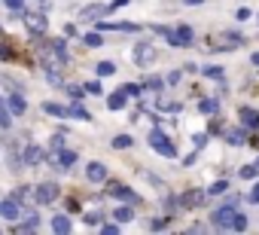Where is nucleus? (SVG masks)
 Instances as JSON below:
<instances>
[{"mask_svg": "<svg viewBox=\"0 0 259 235\" xmlns=\"http://www.w3.org/2000/svg\"><path fill=\"white\" fill-rule=\"evenodd\" d=\"M150 147H153L159 156H165V159H174V156H177V147H174V144H171V138H168V135H162L159 129H153V132H150Z\"/></svg>", "mask_w": 259, "mask_h": 235, "instance_id": "nucleus-1", "label": "nucleus"}, {"mask_svg": "<svg viewBox=\"0 0 259 235\" xmlns=\"http://www.w3.org/2000/svg\"><path fill=\"white\" fill-rule=\"evenodd\" d=\"M46 162H49L55 171H67V168L76 162V153H73V150H64V147H52V153L46 156Z\"/></svg>", "mask_w": 259, "mask_h": 235, "instance_id": "nucleus-2", "label": "nucleus"}, {"mask_svg": "<svg viewBox=\"0 0 259 235\" xmlns=\"http://www.w3.org/2000/svg\"><path fill=\"white\" fill-rule=\"evenodd\" d=\"M107 195H113V199H119V202H125V205H138V202H141V195H138L132 186H125V183H119V180H110V183H107Z\"/></svg>", "mask_w": 259, "mask_h": 235, "instance_id": "nucleus-3", "label": "nucleus"}, {"mask_svg": "<svg viewBox=\"0 0 259 235\" xmlns=\"http://www.w3.org/2000/svg\"><path fill=\"white\" fill-rule=\"evenodd\" d=\"M241 43H244V37H241V34H232V31L217 34L213 40L207 37V49H213V52H223V49H238Z\"/></svg>", "mask_w": 259, "mask_h": 235, "instance_id": "nucleus-4", "label": "nucleus"}, {"mask_svg": "<svg viewBox=\"0 0 259 235\" xmlns=\"http://www.w3.org/2000/svg\"><path fill=\"white\" fill-rule=\"evenodd\" d=\"M58 195H61V189L52 180H43V183L34 186V202L37 205H52V202H58Z\"/></svg>", "mask_w": 259, "mask_h": 235, "instance_id": "nucleus-5", "label": "nucleus"}, {"mask_svg": "<svg viewBox=\"0 0 259 235\" xmlns=\"http://www.w3.org/2000/svg\"><path fill=\"white\" fill-rule=\"evenodd\" d=\"M238 208L235 205H226V208H220V211H213L210 214V223L217 226V229H235V220H238Z\"/></svg>", "mask_w": 259, "mask_h": 235, "instance_id": "nucleus-6", "label": "nucleus"}, {"mask_svg": "<svg viewBox=\"0 0 259 235\" xmlns=\"http://www.w3.org/2000/svg\"><path fill=\"white\" fill-rule=\"evenodd\" d=\"M156 46L153 43H138L135 46V52H132V58H135V64H141V67H147V64H153L156 61Z\"/></svg>", "mask_w": 259, "mask_h": 235, "instance_id": "nucleus-7", "label": "nucleus"}, {"mask_svg": "<svg viewBox=\"0 0 259 235\" xmlns=\"http://www.w3.org/2000/svg\"><path fill=\"white\" fill-rule=\"evenodd\" d=\"M25 28L37 37V34H46L49 22H46V16H43V13H25Z\"/></svg>", "mask_w": 259, "mask_h": 235, "instance_id": "nucleus-8", "label": "nucleus"}, {"mask_svg": "<svg viewBox=\"0 0 259 235\" xmlns=\"http://www.w3.org/2000/svg\"><path fill=\"white\" fill-rule=\"evenodd\" d=\"M204 199H207V192H201V189H186V192L180 195V205H183V208H198V205H204Z\"/></svg>", "mask_w": 259, "mask_h": 235, "instance_id": "nucleus-9", "label": "nucleus"}, {"mask_svg": "<svg viewBox=\"0 0 259 235\" xmlns=\"http://www.w3.org/2000/svg\"><path fill=\"white\" fill-rule=\"evenodd\" d=\"M85 177H89L92 183H104V180H107V165H104V162H89Z\"/></svg>", "mask_w": 259, "mask_h": 235, "instance_id": "nucleus-10", "label": "nucleus"}, {"mask_svg": "<svg viewBox=\"0 0 259 235\" xmlns=\"http://www.w3.org/2000/svg\"><path fill=\"white\" fill-rule=\"evenodd\" d=\"M37 226H40V217L34 211H25L22 214V223H16V232H34Z\"/></svg>", "mask_w": 259, "mask_h": 235, "instance_id": "nucleus-11", "label": "nucleus"}, {"mask_svg": "<svg viewBox=\"0 0 259 235\" xmlns=\"http://www.w3.org/2000/svg\"><path fill=\"white\" fill-rule=\"evenodd\" d=\"M101 16H107V7H101V4H89V7L79 13V19H82V22H98Z\"/></svg>", "mask_w": 259, "mask_h": 235, "instance_id": "nucleus-12", "label": "nucleus"}, {"mask_svg": "<svg viewBox=\"0 0 259 235\" xmlns=\"http://www.w3.org/2000/svg\"><path fill=\"white\" fill-rule=\"evenodd\" d=\"M7 107L13 110V116H22V113L28 110V104H25L22 92H10V98H7Z\"/></svg>", "mask_w": 259, "mask_h": 235, "instance_id": "nucleus-13", "label": "nucleus"}, {"mask_svg": "<svg viewBox=\"0 0 259 235\" xmlns=\"http://www.w3.org/2000/svg\"><path fill=\"white\" fill-rule=\"evenodd\" d=\"M0 217H7V220H19V217H22V208H19V202H16V199H10V202H0Z\"/></svg>", "mask_w": 259, "mask_h": 235, "instance_id": "nucleus-14", "label": "nucleus"}, {"mask_svg": "<svg viewBox=\"0 0 259 235\" xmlns=\"http://www.w3.org/2000/svg\"><path fill=\"white\" fill-rule=\"evenodd\" d=\"M40 162H46V153H43L40 147H28V150H25V165H28V168H37Z\"/></svg>", "mask_w": 259, "mask_h": 235, "instance_id": "nucleus-15", "label": "nucleus"}, {"mask_svg": "<svg viewBox=\"0 0 259 235\" xmlns=\"http://www.w3.org/2000/svg\"><path fill=\"white\" fill-rule=\"evenodd\" d=\"M125 98H128V95H125L122 89H119V92H110V95H107V110H122V107H125Z\"/></svg>", "mask_w": 259, "mask_h": 235, "instance_id": "nucleus-16", "label": "nucleus"}, {"mask_svg": "<svg viewBox=\"0 0 259 235\" xmlns=\"http://www.w3.org/2000/svg\"><path fill=\"white\" fill-rule=\"evenodd\" d=\"M174 34H177V43H180V46H189V43H192V37H195L189 25H180V28H174Z\"/></svg>", "mask_w": 259, "mask_h": 235, "instance_id": "nucleus-17", "label": "nucleus"}, {"mask_svg": "<svg viewBox=\"0 0 259 235\" xmlns=\"http://www.w3.org/2000/svg\"><path fill=\"white\" fill-rule=\"evenodd\" d=\"M244 138H247V132H244V129H229V132H226V144H232V147H241V144H244Z\"/></svg>", "mask_w": 259, "mask_h": 235, "instance_id": "nucleus-18", "label": "nucleus"}, {"mask_svg": "<svg viewBox=\"0 0 259 235\" xmlns=\"http://www.w3.org/2000/svg\"><path fill=\"white\" fill-rule=\"evenodd\" d=\"M52 232H58V235L64 232V235H67V232H70V217H64V214L52 217Z\"/></svg>", "mask_w": 259, "mask_h": 235, "instance_id": "nucleus-19", "label": "nucleus"}, {"mask_svg": "<svg viewBox=\"0 0 259 235\" xmlns=\"http://www.w3.org/2000/svg\"><path fill=\"white\" fill-rule=\"evenodd\" d=\"M241 120H244V126H247V129H259V113H256V110L244 107V110H241Z\"/></svg>", "mask_w": 259, "mask_h": 235, "instance_id": "nucleus-20", "label": "nucleus"}, {"mask_svg": "<svg viewBox=\"0 0 259 235\" xmlns=\"http://www.w3.org/2000/svg\"><path fill=\"white\" fill-rule=\"evenodd\" d=\"M113 217H116V223H128V220H135V208L132 205H122V208L113 211Z\"/></svg>", "mask_w": 259, "mask_h": 235, "instance_id": "nucleus-21", "label": "nucleus"}, {"mask_svg": "<svg viewBox=\"0 0 259 235\" xmlns=\"http://www.w3.org/2000/svg\"><path fill=\"white\" fill-rule=\"evenodd\" d=\"M43 113H49V116H61V120H67V107H61V104H55V101H46V104H43Z\"/></svg>", "mask_w": 259, "mask_h": 235, "instance_id": "nucleus-22", "label": "nucleus"}, {"mask_svg": "<svg viewBox=\"0 0 259 235\" xmlns=\"http://www.w3.org/2000/svg\"><path fill=\"white\" fill-rule=\"evenodd\" d=\"M67 116H73V120H92V113H89L85 107H79V101H73V104L67 107Z\"/></svg>", "mask_w": 259, "mask_h": 235, "instance_id": "nucleus-23", "label": "nucleus"}, {"mask_svg": "<svg viewBox=\"0 0 259 235\" xmlns=\"http://www.w3.org/2000/svg\"><path fill=\"white\" fill-rule=\"evenodd\" d=\"M13 126V110L4 104V98H0V129H10Z\"/></svg>", "mask_w": 259, "mask_h": 235, "instance_id": "nucleus-24", "label": "nucleus"}, {"mask_svg": "<svg viewBox=\"0 0 259 235\" xmlns=\"http://www.w3.org/2000/svg\"><path fill=\"white\" fill-rule=\"evenodd\" d=\"M13 199H16L19 205H25V202L34 199V189H31V186H19V189H13Z\"/></svg>", "mask_w": 259, "mask_h": 235, "instance_id": "nucleus-25", "label": "nucleus"}, {"mask_svg": "<svg viewBox=\"0 0 259 235\" xmlns=\"http://www.w3.org/2000/svg\"><path fill=\"white\" fill-rule=\"evenodd\" d=\"M132 144H135V141H132V135H116V138L110 141V147H113V150H128Z\"/></svg>", "mask_w": 259, "mask_h": 235, "instance_id": "nucleus-26", "label": "nucleus"}, {"mask_svg": "<svg viewBox=\"0 0 259 235\" xmlns=\"http://www.w3.org/2000/svg\"><path fill=\"white\" fill-rule=\"evenodd\" d=\"M64 92L70 95V101H82V98L89 95V92H85V86H73V83H70V86H64Z\"/></svg>", "mask_w": 259, "mask_h": 235, "instance_id": "nucleus-27", "label": "nucleus"}, {"mask_svg": "<svg viewBox=\"0 0 259 235\" xmlns=\"http://www.w3.org/2000/svg\"><path fill=\"white\" fill-rule=\"evenodd\" d=\"M0 83H4L10 92H25V86L19 83V80H13V76H7V73H0Z\"/></svg>", "mask_w": 259, "mask_h": 235, "instance_id": "nucleus-28", "label": "nucleus"}, {"mask_svg": "<svg viewBox=\"0 0 259 235\" xmlns=\"http://www.w3.org/2000/svg\"><path fill=\"white\" fill-rule=\"evenodd\" d=\"M82 43H85V46H89V49H98V46H101V43H104V40H101V34H98V31H89V34H85V37H82Z\"/></svg>", "mask_w": 259, "mask_h": 235, "instance_id": "nucleus-29", "label": "nucleus"}, {"mask_svg": "<svg viewBox=\"0 0 259 235\" xmlns=\"http://www.w3.org/2000/svg\"><path fill=\"white\" fill-rule=\"evenodd\" d=\"M95 70H98V76H113V73H116V64H113V61H98Z\"/></svg>", "mask_w": 259, "mask_h": 235, "instance_id": "nucleus-30", "label": "nucleus"}, {"mask_svg": "<svg viewBox=\"0 0 259 235\" xmlns=\"http://www.w3.org/2000/svg\"><path fill=\"white\" fill-rule=\"evenodd\" d=\"M122 92H125L128 98H138V95L144 92V83H125V86H122Z\"/></svg>", "mask_w": 259, "mask_h": 235, "instance_id": "nucleus-31", "label": "nucleus"}, {"mask_svg": "<svg viewBox=\"0 0 259 235\" xmlns=\"http://www.w3.org/2000/svg\"><path fill=\"white\" fill-rule=\"evenodd\" d=\"M201 73L210 76V80H223V67L220 64H207V67H201Z\"/></svg>", "mask_w": 259, "mask_h": 235, "instance_id": "nucleus-32", "label": "nucleus"}, {"mask_svg": "<svg viewBox=\"0 0 259 235\" xmlns=\"http://www.w3.org/2000/svg\"><path fill=\"white\" fill-rule=\"evenodd\" d=\"M144 89H153V92H162V89H165V83H162V76H147V80H144Z\"/></svg>", "mask_w": 259, "mask_h": 235, "instance_id": "nucleus-33", "label": "nucleus"}, {"mask_svg": "<svg viewBox=\"0 0 259 235\" xmlns=\"http://www.w3.org/2000/svg\"><path fill=\"white\" fill-rule=\"evenodd\" d=\"M241 177H244V180H256V177H259V165H244V168H241Z\"/></svg>", "mask_w": 259, "mask_h": 235, "instance_id": "nucleus-34", "label": "nucleus"}, {"mask_svg": "<svg viewBox=\"0 0 259 235\" xmlns=\"http://www.w3.org/2000/svg\"><path fill=\"white\" fill-rule=\"evenodd\" d=\"M229 189V183L226 180H217V183H210V189H207V195H223Z\"/></svg>", "mask_w": 259, "mask_h": 235, "instance_id": "nucleus-35", "label": "nucleus"}, {"mask_svg": "<svg viewBox=\"0 0 259 235\" xmlns=\"http://www.w3.org/2000/svg\"><path fill=\"white\" fill-rule=\"evenodd\" d=\"M198 110H201V113H217V110H220V104H217V101H207V98H204V101L198 104Z\"/></svg>", "mask_w": 259, "mask_h": 235, "instance_id": "nucleus-36", "label": "nucleus"}, {"mask_svg": "<svg viewBox=\"0 0 259 235\" xmlns=\"http://www.w3.org/2000/svg\"><path fill=\"white\" fill-rule=\"evenodd\" d=\"M101 217H104V214H85V217H82V223H85V226H98V223H101Z\"/></svg>", "mask_w": 259, "mask_h": 235, "instance_id": "nucleus-37", "label": "nucleus"}, {"mask_svg": "<svg viewBox=\"0 0 259 235\" xmlns=\"http://www.w3.org/2000/svg\"><path fill=\"white\" fill-rule=\"evenodd\" d=\"M0 58H4V61H13V58H16V52H13L10 46H4V43H0Z\"/></svg>", "mask_w": 259, "mask_h": 235, "instance_id": "nucleus-38", "label": "nucleus"}, {"mask_svg": "<svg viewBox=\"0 0 259 235\" xmlns=\"http://www.w3.org/2000/svg\"><path fill=\"white\" fill-rule=\"evenodd\" d=\"M101 232H104V235H119V226H116V223H104Z\"/></svg>", "mask_w": 259, "mask_h": 235, "instance_id": "nucleus-39", "label": "nucleus"}, {"mask_svg": "<svg viewBox=\"0 0 259 235\" xmlns=\"http://www.w3.org/2000/svg\"><path fill=\"white\" fill-rule=\"evenodd\" d=\"M85 92H89V95H101V83H98V80H92V83L85 86Z\"/></svg>", "mask_w": 259, "mask_h": 235, "instance_id": "nucleus-40", "label": "nucleus"}, {"mask_svg": "<svg viewBox=\"0 0 259 235\" xmlns=\"http://www.w3.org/2000/svg\"><path fill=\"white\" fill-rule=\"evenodd\" d=\"M247 202H253V205H259V183L250 189V195H247Z\"/></svg>", "mask_w": 259, "mask_h": 235, "instance_id": "nucleus-41", "label": "nucleus"}, {"mask_svg": "<svg viewBox=\"0 0 259 235\" xmlns=\"http://www.w3.org/2000/svg\"><path fill=\"white\" fill-rule=\"evenodd\" d=\"M4 4H7L13 13H16V10H22V4H25V0H4Z\"/></svg>", "mask_w": 259, "mask_h": 235, "instance_id": "nucleus-42", "label": "nucleus"}, {"mask_svg": "<svg viewBox=\"0 0 259 235\" xmlns=\"http://www.w3.org/2000/svg\"><path fill=\"white\" fill-rule=\"evenodd\" d=\"M168 226V217H159V220H153V229H165Z\"/></svg>", "mask_w": 259, "mask_h": 235, "instance_id": "nucleus-43", "label": "nucleus"}, {"mask_svg": "<svg viewBox=\"0 0 259 235\" xmlns=\"http://www.w3.org/2000/svg\"><path fill=\"white\" fill-rule=\"evenodd\" d=\"M125 4H128V0H113V4L107 7V13H113V10H119V7H125Z\"/></svg>", "mask_w": 259, "mask_h": 235, "instance_id": "nucleus-44", "label": "nucleus"}, {"mask_svg": "<svg viewBox=\"0 0 259 235\" xmlns=\"http://www.w3.org/2000/svg\"><path fill=\"white\" fill-rule=\"evenodd\" d=\"M204 144H207V135H195V147H198V150H201V147H204Z\"/></svg>", "mask_w": 259, "mask_h": 235, "instance_id": "nucleus-45", "label": "nucleus"}, {"mask_svg": "<svg viewBox=\"0 0 259 235\" xmlns=\"http://www.w3.org/2000/svg\"><path fill=\"white\" fill-rule=\"evenodd\" d=\"M180 76H183V70H174V73L168 76V83H180Z\"/></svg>", "mask_w": 259, "mask_h": 235, "instance_id": "nucleus-46", "label": "nucleus"}, {"mask_svg": "<svg viewBox=\"0 0 259 235\" xmlns=\"http://www.w3.org/2000/svg\"><path fill=\"white\" fill-rule=\"evenodd\" d=\"M183 4H186V7H201L204 0H183Z\"/></svg>", "mask_w": 259, "mask_h": 235, "instance_id": "nucleus-47", "label": "nucleus"}, {"mask_svg": "<svg viewBox=\"0 0 259 235\" xmlns=\"http://www.w3.org/2000/svg\"><path fill=\"white\" fill-rule=\"evenodd\" d=\"M250 61H253V67H259V52H253V55H250Z\"/></svg>", "mask_w": 259, "mask_h": 235, "instance_id": "nucleus-48", "label": "nucleus"}, {"mask_svg": "<svg viewBox=\"0 0 259 235\" xmlns=\"http://www.w3.org/2000/svg\"><path fill=\"white\" fill-rule=\"evenodd\" d=\"M0 34H4V28H0Z\"/></svg>", "mask_w": 259, "mask_h": 235, "instance_id": "nucleus-49", "label": "nucleus"}]
</instances>
